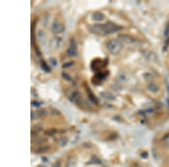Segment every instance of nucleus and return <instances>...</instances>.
Here are the masks:
<instances>
[{"label":"nucleus","instance_id":"nucleus-1","mask_svg":"<svg viewBox=\"0 0 169 167\" xmlns=\"http://www.w3.org/2000/svg\"><path fill=\"white\" fill-rule=\"evenodd\" d=\"M119 29V27L116 24L108 23L106 24H95L90 27V31L95 35H106L113 33Z\"/></svg>","mask_w":169,"mask_h":167},{"label":"nucleus","instance_id":"nucleus-2","mask_svg":"<svg viewBox=\"0 0 169 167\" xmlns=\"http://www.w3.org/2000/svg\"><path fill=\"white\" fill-rule=\"evenodd\" d=\"M121 47L122 46L121 43L116 39H113L107 45L108 50L113 54H118L121 50Z\"/></svg>","mask_w":169,"mask_h":167},{"label":"nucleus","instance_id":"nucleus-3","mask_svg":"<svg viewBox=\"0 0 169 167\" xmlns=\"http://www.w3.org/2000/svg\"><path fill=\"white\" fill-rule=\"evenodd\" d=\"M77 45L75 39L73 38L70 39L69 41V46L67 50V53L68 55L71 57L75 56L77 55Z\"/></svg>","mask_w":169,"mask_h":167},{"label":"nucleus","instance_id":"nucleus-4","mask_svg":"<svg viewBox=\"0 0 169 167\" xmlns=\"http://www.w3.org/2000/svg\"><path fill=\"white\" fill-rule=\"evenodd\" d=\"M105 60L102 61L99 59H95L91 63V69L94 72H98L100 71V68L105 67Z\"/></svg>","mask_w":169,"mask_h":167},{"label":"nucleus","instance_id":"nucleus-5","mask_svg":"<svg viewBox=\"0 0 169 167\" xmlns=\"http://www.w3.org/2000/svg\"><path fill=\"white\" fill-rule=\"evenodd\" d=\"M64 31V27L61 23L58 21H55L53 23L51 27V31L54 34H59L62 33Z\"/></svg>","mask_w":169,"mask_h":167},{"label":"nucleus","instance_id":"nucleus-6","mask_svg":"<svg viewBox=\"0 0 169 167\" xmlns=\"http://www.w3.org/2000/svg\"><path fill=\"white\" fill-rule=\"evenodd\" d=\"M83 86H84L85 89L86 90V92L88 93V97L90 99V100L95 104H97L98 100L97 98L95 97V96L94 95V93L92 92V90L90 89V88L89 87L88 84L85 82L83 83Z\"/></svg>","mask_w":169,"mask_h":167},{"label":"nucleus","instance_id":"nucleus-7","mask_svg":"<svg viewBox=\"0 0 169 167\" xmlns=\"http://www.w3.org/2000/svg\"><path fill=\"white\" fill-rule=\"evenodd\" d=\"M41 67L42 68V69L46 72V73H50L51 71V69L50 68V67L47 64V63L45 61H42L41 63Z\"/></svg>","mask_w":169,"mask_h":167},{"label":"nucleus","instance_id":"nucleus-8","mask_svg":"<svg viewBox=\"0 0 169 167\" xmlns=\"http://www.w3.org/2000/svg\"><path fill=\"white\" fill-rule=\"evenodd\" d=\"M92 18L94 20L101 21L104 19V15L100 13H95L92 15Z\"/></svg>","mask_w":169,"mask_h":167},{"label":"nucleus","instance_id":"nucleus-9","mask_svg":"<svg viewBox=\"0 0 169 167\" xmlns=\"http://www.w3.org/2000/svg\"><path fill=\"white\" fill-rule=\"evenodd\" d=\"M61 76L65 80H66L67 81H72V78H71V76L68 73H67L66 72H62Z\"/></svg>","mask_w":169,"mask_h":167},{"label":"nucleus","instance_id":"nucleus-10","mask_svg":"<svg viewBox=\"0 0 169 167\" xmlns=\"http://www.w3.org/2000/svg\"><path fill=\"white\" fill-rule=\"evenodd\" d=\"M73 65V62H72V61L67 62V63H65L63 64V65H62V68H67L71 67Z\"/></svg>","mask_w":169,"mask_h":167},{"label":"nucleus","instance_id":"nucleus-11","mask_svg":"<svg viewBox=\"0 0 169 167\" xmlns=\"http://www.w3.org/2000/svg\"><path fill=\"white\" fill-rule=\"evenodd\" d=\"M50 62L51 63V65H53V66H56L57 65V61L56 60V59H50Z\"/></svg>","mask_w":169,"mask_h":167},{"label":"nucleus","instance_id":"nucleus-12","mask_svg":"<svg viewBox=\"0 0 169 167\" xmlns=\"http://www.w3.org/2000/svg\"><path fill=\"white\" fill-rule=\"evenodd\" d=\"M32 104H33L34 106H36V107H39V106L41 105V104H40L39 102H38L37 101H36L32 102Z\"/></svg>","mask_w":169,"mask_h":167},{"label":"nucleus","instance_id":"nucleus-13","mask_svg":"<svg viewBox=\"0 0 169 167\" xmlns=\"http://www.w3.org/2000/svg\"><path fill=\"white\" fill-rule=\"evenodd\" d=\"M54 167H60V164L59 163H56Z\"/></svg>","mask_w":169,"mask_h":167}]
</instances>
